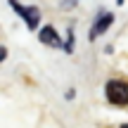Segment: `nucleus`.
<instances>
[{
    "instance_id": "f257e3e1",
    "label": "nucleus",
    "mask_w": 128,
    "mask_h": 128,
    "mask_svg": "<svg viewBox=\"0 0 128 128\" xmlns=\"http://www.w3.org/2000/svg\"><path fill=\"white\" fill-rule=\"evenodd\" d=\"M104 95H107V100H109L112 104H116V107H126V104H128V83L121 81V78H114V81L107 83Z\"/></svg>"
},
{
    "instance_id": "f03ea898",
    "label": "nucleus",
    "mask_w": 128,
    "mask_h": 128,
    "mask_svg": "<svg viewBox=\"0 0 128 128\" xmlns=\"http://www.w3.org/2000/svg\"><path fill=\"white\" fill-rule=\"evenodd\" d=\"M10 5H12L14 12H19V14L24 17V22H26L28 28H36V26H38V19H40L38 7H24V5H19V2H10Z\"/></svg>"
},
{
    "instance_id": "7ed1b4c3",
    "label": "nucleus",
    "mask_w": 128,
    "mask_h": 128,
    "mask_svg": "<svg viewBox=\"0 0 128 128\" xmlns=\"http://www.w3.org/2000/svg\"><path fill=\"white\" fill-rule=\"evenodd\" d=\"M40 43H45V45H55V48H62V40H60V36H57V31L52 26H45V28H40Z\"/></svg>"
},
{
    "instance_id": "20e7f679",
    "label": "nucleus",
    "mask_w": 128,
    "mask_h": 128,
    "mask_svg": "<svg viewBox=\"0 0 128 128\" xmlns=\"http://www.w3.org/2000/svg\"><path fill=\"white\" fill-rule=\"evenodd\" d=\"M112 22H114V17H112V14H104V17H100V19H97V24L92 26V31H90V38H97L100 33H104L107 28L112 26Z\"/></svg>"
},
{
    "instance_id": "39448f33",
    "label": "nucleus",
    "mask_w": 128,
    "mask_h": 128,
    "mask_svg": "<svg viewBox=\"0 0 128 128\" xmlns=\"http://www.w3.org/2000/svg\"><path fill=\"white\" fill-rule=\"evenodd\" d=\"M5 57H7V50H5V48H0V62H2Z\"/></svg>"
},
{
    "instance_id": "423d86ee",
    "label": "nucleus",
    "mask_w": 128,
    "mask_h": 128,
    "mask_svg": "<svg viewBox=\"0 0 128 128\" xmlns=\"http://www.w3.org/2000/svg\"><path fill=\"white\" fill-rule=\"evenodd\" d=\"M119 128H128V124H124V126H119Z\"/></svg>"
}]
</instances>
